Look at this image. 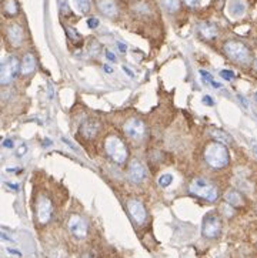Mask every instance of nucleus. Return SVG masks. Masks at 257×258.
<instances>
[{"mask_svg":"<svg viewBox=\"0 0 257 258\" xmlns=\"http://www.w3.org/2000/svg\"><path fill=\"white\" fill-rule=\"evenodd\" d=\"M105 149L109 157L116 164H124L127 161V156H129V150L126 147V144L123 143L119 137L110 136L105 141Z\"/></svg>","mask_w":257,"mask_h":258,"instance_id":"20e7f679","label":"nucleus"},{"mask_svg":"<svg viewBox=\"0 0 257 258\" xmlns=\"http://www.w3.org/2000/svg\"><path fill=\"white\" fill-rule=\"evenodd\" d=\"M256 98H257V93H256Z\"/></svg>","mask_w":257,"mask_h":258,"instance_id":"ea45409f","label":"nucleus"},{"mask_svg":"<svg viewBox=\"0 0 257 258\" xmlns=\"http://www.w3.org/2000/svg\"><path fill=\"white\" fill-rule=\"evenodd\" d=\"M106 57H108V60H110V62H114L116 60V56L113 55L111 52H109V50H106Z\"/></svg>","mask_w":257,"mask_h":258,"instance_id":"72a5a7b5","label":"nucleus"},{"mask_svg":"<svg viewBox=\"0 0 257 258\" xmlns=\"http://www.w3.org/2000/svg\"><path fill=\"white\" fill-rule=\"evenodd\" d=\"M162 6L169 13H176L180 9V0H162Z\"/></svg>","mask_w":257,"mask_h":258,"instance_id":"4be33fe9","label":"nucleus"},{"mask_svg":"<svg viewBox=\"0 0 257 258\" xmlns=\"http://www.w3.org/2000/svg\"><path fill=\"white\" fill-rule=\"evenodd\" d=\"M210 136L213 137L216 141H220V143H231L233 141V137L221 129H212Z\"/></svg>","mask_w":257,"mask_h":258,"instance_id":"6ab92c4d","label":"nucleus"},{"mask_svg":"<svg viewBox=\"0 0 257 258\" xmlns=\"http://www.w3.org/2000/svg\"><path fill=\"white\" fill-rule=\"evenodd\" d=\"M221 232V221L217 214L210 213L207 214L202 224V234L206 238H216Z\"/></svg>","mask_w":257,"mask_h":258,"instance_id":"6e6552de","label":"nucleus"},{"mask_svg":"<svg viewBox=\"0 0 257 258\" xmlns=\"http://www.w3.org/2000/svg\"><path fill=\"white\" fill-rule=\"evenodd\" d=\"M147 177V170L143 164L139 160H133L129 164V178L135 183V184H140L146 180Z\"/></svg>","mask_w":257,"mask_h":258,"instance_id":"9b49d317","label":"nucleus"},{"mask_svg":"<svg viewBox=\"0 0 257 258\" xmlns=\"http://www.w3.org/2000/svg\"><path fill=\"white\" fill-rule=\"evenodd\" d=\"M223 50H224V53H226V56L229 59H231L236 63H240V64H247L250 62V59H252L249 47L242 41H226L224 46H223Z\"/></svg>","mask_w":257,"mask_h":258,"instance_id":"7ed1b4c3","label":"nucleus"},{"mask_svg":"<svg viewBox=\"0 0 257 258\" xmlns=\"http://www.w3.org/2000/svg\"><path fill=\"white\" fill-rule=\"evenodd\" d=\"M99 19H96V17H90L89 20H87V26L90 29H96V28H99Z\"/></svg>","mask_w":257,"mask_h":258,"instance_id":"cd10ccee","label":"nucleus"},{"mask_svg":"<svg viewBox=\"0 0 257 258\" xmlns=\"http://www.w3.org/2000/svg\"><path fill=\"white\" fill-rule=\"evenodd\" d=\"M97 7H99L100 13L109 17V19H114L119 14V7H117L114 0H99Z\"/></svg>","mask_w":257,"mask_h":258,"instance_id":"ddd939ff","label":"nucleus"},{"mask_svg":"<svg viewBox=\"0 0 257 258\" xmlns=\"http://www.w3.org/2000/svg\"><path fill=\"white\" fill-rule=\"evenodd\" d=\"M68 228L72 232V235L79 238V240L84 238L87 235V232H89L87 221L83 217H80V216H77V214H73V216L69 217Z\"/></svg>","mask_w":257,"mask_h":258,"instance_id":"1a4fd4ad","label":"nucleus"},{"mask_svg":"<svg viewBox=\"0 0 257 258\" xmlns=\"http://www.w3.org/2000/svg\"><path fill=\"white\" fill-rule=\"evenodd\" d=\"M126 205H127L129 214L132 216V218H133V221H135L136 224L142 226V224L146 223V220H147V213H146V208H145V205H143V203H142L140 200H137V198H130V200H127Z\"/></svg>","mask_w":257,"mask_h":258,"instance_id":"9d476101","label":"nucleus"},{"mask_svg":"<svg viewBox=\"0 0 257 258\" xmlns=\"http://www.w3.org/2000/svg\"><path fill=\"white\" fill-rule=\"evenodd\" d=\"M19 71H20V63H19L17 57H14V56L4 57V60L1 63V67H0V80H1V84L9 86L16 79V76H17Z\"/></svg>","mask_w":257,"mask_h":258,"instance_id":"39448f33","label":"nucleus"},{"mask_svg":"<svg viewBox=\"0 0 257 258\" xmlns=\"http://www.w3.org/2000/svg\"><path fill=\"white\" fill-rule=\"evenodd\" d=\"M13 146L14 143L12 140H4V141H3V147H4V149H13Z\"/></svg>","mask_w":257,"mask_h":258,"instance_id":"7c9ffc66","label":"nucleus"},{"mask_svg":"<svg viewBox=\"0 0 257 258\" xmlns=\"http://www.w3.org/2000/svg\"><path fill=\"white\" fill-rule=\"evenodd\" d=\"M7 253L9 254H14V256H20V253L17 250H12V248H7Z\"/></svg>","mask_w":257,"mask_h":258,"instance_id":"f704fd0d","label":"nucleus"},{"mask_svg":"<svg viewBox=\"0 0 257 258\" xmlns=\"http://www.w3.org/2000/svg\"><path fill=\"white\" fill-rule=\"evenodd\" d=\"M183 1L187 7H191V9H194L200 4V0H183Z\"/></svg>","mask_w":257,"mask_h":258,"instance_id":"c85d7f7f","label":"nucleus"},{"mask_svg":"<svg viewBox=\"0 0 257 258\" xmlns=\"http://www.w3.org/2000/svg\"><path fill=\"white\" fill-rule=\"evenodd\" d=\"M123 71H124V73H126V74H127L129 77H132V79L135 77V73L132 71V68H129L127 66H123Z\"/></svg>","mask_w":257,"mask_h":258,"instance_id":"2f4dec72","label":"nucleus"},{"mask_svg":"<svg viewBox=\"0 0 257 258\" xmlns=\"http://www.w3.org/2000/svg\"><path fill=\"white\" fill-rule=\"evenodd\" d=\"M4 184H6V186H9V189H12V190H14V191H17L19 190V184H16V183H4Z\"/></svg>","mask_w":257,"mask_h":258,"instance_id":"473e14b6","label":"nucleus"},{"mask_svg":"<svg viewBox=\"0 0 257 258\" xmlns=\"http://www.w3.org/2000/svg\"><path fill=\"white\" fill-rule=\"evenodd\" d=\"M35 70H36V57L32 53H27L23 56L20 62V73L23 76H30Z\"/></svg>","mask_w":257,"mask_h":258,"instance_id":"dca6fc26","label":"nucleus"},{"mask_svg":"<svg viewBox=\"0 0 257 258\" xmlns=\"http://www.w3.org/2000/svg\"><path fill=\"white\" fill-rule=\"evenodd\" d=\"M44 146H52V140L50 138H46L44 140Z\"/></svg>","mask_w":257,"mask_h":258,"instance_id":"4c0bfd02","label":"nucleus"},{"mask_svg":"<svg viewBox=\"0 0 257 258\" xmlns=\"http://www.w3.org/2000/svg\"><path fill=\"white\" fill-rule=\"evenodd\" d=\"M62 141H63V143H65L66 146H69V147L73 150L74 153H77V154H79V151H80V150H79V147H77V146H74V144H73V143H72L70 140H68L66 137H63V138H62Z\"/></svg>","mask_w":257,"mask_h":258,"instance_id":"a878e982","label":"nucleus"},{"mask_svg":"<svg viewBox=\"0 0 257 258\" xmlns=\"http://www.w3.org/2000/svg\"><path fill=\"white\" fill-rule=\"evenodd\" d=\"M189 191L191 195H194L197 198H202V200L209 201V203H215L219 198V190H217L216 186L210 180L203 178V177L194 178L190 183Z\"/></svg>","mask_w":257,"mask_h":258,"instance_id":"f03ea898","label":"nucleus"},{"mask_svg":"<svg viewBox=\"0 0 257 258\" xmlns=\"http://www.w3.org/2000/svg\"><path fill=\"white\" fill-rule=\"evenodd\" d=\"M200 76H202V79H203V82L209 83L213 89H220L221 87V84L220 83H217L215 80V77L209 73V71H206V70H200Z\"/></svg>","mask_w":257,"mask_h":258,"instance_id":"5701e85b","label":"nucleus"},{"mask_svg":"<svg viewBox=\"0 0 257 258\" xmlns=\"http://www.w3.org/2000/svg\"><path fill=\"white\" fill-rule=\"evenodd\" d=\"M117 46H119L120 52H126V50H127V47H126L124 44H122V43H117Z\"/></svg>","mask_w":257,"mask_h":258,"instance_id":"e433bc0d","label":"nucleus"},{"mask_svg":"<svg viewBox=\"0 0 257 258\" xmlns=\"http://www.w3.org/2000/svg\"><path fill=\"white\" fill-rule=\"evenodd\" d=\"M224 198H226V203L230 204L233 207H240V205L243 204V197H242V194L236 190L227 191L226 195H224Z\"/></svg>","mask_w":257,"mask_h":258,"instance_id":"a211bd4d","label":"nucleus"},{"mask_svg":"<svg viewBox=\"0 0 257 258\" xmlns=\"http://www.w3.org/2000/svg\"><path fill=\"white\" fill-rule=\"evenodd\" d=\"M3 12L7 17H13L19 12V6L16 3V0H4L3 3Z\"/></svg>","mask_w":257,"mask_h":258,"instance_id":"aec40b11","label":"nucleus"},{"mask_svg":"<svg viewBox=\"0 0 257 258\" xmlns=\"http://www.w3.org/2000/svg\"><path fill=\"white\" fill-rule=\"evenodd\" d=\"M103 70H105V71H108L109 74H110V73H113V68L110 67V66H108V64H105V66H103Z\"/></svg>","mask_w":257,"mask_h":258,"instance_id":"c9c22d12","label":"nucleus"},{"mask_svg":"<svg viewBox=\"0 0 257 258\" xmlns=\"http://www.w3.org/2000/svg\"><path fill=\"white\" fill-rule=\"evenodd\" d=\"M27 151V146L26 144H20L19 149L16 150V157H23L26 154Z\"/></svg>","mask_w":257,"mask_h":258,"instance_id":"bb28decb","label":"nucleus"},{"mask_svg":"<svg viewBox=\"0 0 257 258\" xmlns=\"http://www.w3.org/2000/svg\"><path fill=\"white\" fill-rule=\"evenodd\" d=\"M7 40L13 46V47H19L22 46V43L25 40V32L22 26L19 25H10L7 28Z\"/></svg>","mask_w":257,"mask_h":258,"instance_id":"f8f14e48","label":"nucleus"},{"mask_svg":"<svg viewBox=\"0 0 257 258\" xmlns=\"http://www.w3.org/2000/svg\"><path fill=\"white\" fill-rule=\"evenodd\" d=\"M204 160L209 167L221 170L224 167H227L230 163V154L227 147L220 143V141H213L210 144H207V147L204 149Z\"/></svg>","mask_w":257,"mask_h":258,"instance_id":"f257e3e1","label":"nucleus"},{"mask_svg":"<svg viewBox=\"0 0 257 258\" xmlns=\"http://www.w3.org/2000/svg\"><path fill=\"white\" fill-rule=\"evenodd\" d=\"M123 131H124V134L129 137V138L136 140V141H140V140H143L145 136H146V126H145V123L142 122L140 119L133 117V119H129L127 122L124 123Z\"/></svg>","mask_w":257,"mask_h":258,"instance_id":"423d86ee","label":"nucleus"},{"mask_svg":"<svg viewBox=\"0 0 257 258\" xmlns=\"http://www.w3.org/2000/svg\"><path fill=\"white\" fill-rule=\"evenodd\" d=\"M197 30H199V33L203 36L204 39H207V40H215L217 37V34H219L217 28L213 23H210V22H202L197 26Z\"/></svg>","mask_w":257,"mask_h":258,"instance_id":"f3484780","label":"nucleus"},{"mask_svg":"<svg viewBox=\"0 0 257 258\" xmlns=\"http://www.w3.org/2000/svg\"><path fill=\"white\" fill-rule=\"evenodd\" d=\"M99 130H100V124L96 122L95 119H87L80 127L81 136L87 138V140H93L97 136Z\"/></svg>","mask_w":257,"mask_h":258,"instance_id":"2eb2a0df","label":"nucleus"},{"mask_svg":"<svg viewBox=\"0 0 257 258\" xmlns=\"http://www.w3.org/2000/svg\"><path fill=\"white\" fill-rule=\"evenodd\" d=\"M247 4L244 0H229L227 3V13L233 19H240L246 14Z\"/></svg>","mask_w":257,"mask_h":258,"instance_id":"4468645a","label":"nucleus"},{"mask_svg":"<svg viewBox=\"0 0 257 258\" xmlns=\"http://www.w3.org/2000/svg\"><path fill=\"white\" fill-rule=\"evenodd\" d=\"M72 4L76 9V12L80 14H86L90 10V1L89 0H72Z\"/></svg>","mask_w":257,"mask_h":258,"instance_id":"412c9836","label":"nucleus"},{"mask_svg":"<svg viewBox=\"0 0 257 258\" xmlns=\"http://www.w3.org/2000/svg\"><path fill=\"white\" fill-rule=\"evenodd\" d=\"M203 103L204 104H207V106H215V100L210 97V96H204L203 97Z\"/></svg>","mask_w":257,"mask_h":258,"instance_id":"c756f323","label":"nucleus"},{"mask_svg":"<svg viewBox=\"0 0 257 258\" xmlns=\"http://www.w3.org/2000/svg\"><path fill=\"white\" fill-rule=\"evenodd\" d=\"M253 67H255V70L257 71V60H255V64H253Z\"/></svg>","mask_w":257,"mask_h":258,"instance_id":"58836bf2","label":"nucleus"},{"mask_svg":"<svg viewBox=\"0 0 257 258\" xmlns=\"http://www.w3.org/2000/svg\"><path fill=\"white\" fill-rule=\"evenodd\" d=\"M157 183H159L160 187L166 189V187H169V186L173 183V176H172V174H163V176H160V178H159Z\"/></svg>","mask_w":257,"mask_h":258,"instance_id":"b1692460","label":"nucleus"},{"mask_svg":"<svg viewBox=\"0 0 257 258\" xmlns=\"http://www.w3.org/2000/svg\"><path fill=\"white\" fill-rule=\"evenodd\" d=\"M220 76H221L223 79H226V80H233V79L236 77L234 71H231V70H221V71H220Z\"/></svg>","mask_w":257,"mask_h":258,"instance_id":"393cba45","label":"nucleus"},{"mask_svg":"<svg viewBox=\"0 0 257 258\" xmlns=\"http://www.w3.org/2000/svg\"><path fill=\"white\" fill-rule=\"evenodd\" d=\"M36 217L40 224H47L53 217V204L47 195H39L36 203Z\"/></svg>","mask_w":257,"mask_h":258,"instance_id":"0eeeda50","label":"nucleus"}]
</instances>
